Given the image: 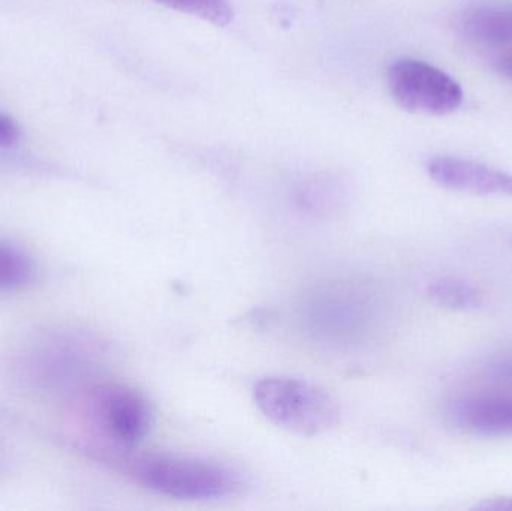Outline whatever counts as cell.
Listing matches in <instances>:
<instances>
[{
	"instance_id": "cell-1",
	"label": "cell",
	"mask_w": 512,
	"mask_h": 511,
	"mask_svg": "<svg viewBox=\"0 0 512 511\" xmlns=\"http://www.w3.org/2000/svg\"><path fill=\"white\" fill-rule=\"evenodd\" d=\"M116 461L138 485L177 500L209 501L233 497L245 489L242 474L207 459L168 453H131L119 447Z\"/></svg>"
},
{
	"instance_id": "cell-2",
	"label": "cell",
	"mask_w": 512,
	"mask_h": 511,
	"mask_svg": "<svg viewBox=\"0 0 512 511\" xmlns=\"http://www.w3.org/2000/svg\"><path fill=\"white\" fill-rule=\"evenodd\" d=\"M254 402L271 423L303 437L324 434L339 422L336 399L300 378H262L255 384Z\"/></svg>"
},
{
	"instance_id": "cell-3",
	"label": "cell",
	"mask_w": 512,
	"mask_h": 511,
	"mask_svg": "<svg viewBox=\"0 0 512 511\" xmlns=\"http://www.w3.org/2000/svg\"><path fill=\"white\" fill-rule=\"evenodd\" d=\"M388 89L400 107L427 116L453 113L463 102L460 84L423 60H396L388 69Z\"/></svg>"
},
{
	"instance_id": "cell-4",
	"label": "cell",
	"mask_w": 512,
	"mask_h": 511,
	"mask_svg": "<svg viewBox=\"0 0 512 511\" xmlns=\"http://www.w3.org/2000/svg\"><path fill=\"white\" fill-rule=\"evenodd\" d=\"M89 410L99 432L126 449L149 434L155 419L149 399L123 384L96 387L90 393Z\"/></svg>"
},
{
	"instance_id": "cell-5",
	"label": "cell",
	"mask_w": 512,
	"mask_h": 511,
	"mask_svg": "<svg viewBox=\"0 0 512 511\" xmlns=\"http://www.w3.org/2000/svg\"><path fill=\"white\" fill-rule=\"evenodd\" d=\"M427 173L438 185L451 191L475 195H512V174L471 159L436 156Z\"/></svg>"
},
{
	"instance_id": "cell-6",
	"label": "cell",
	"mask_w": 512,
	"mask_h": 511,
	"mask_svg": "<svg viewBox=\"0 0 512 511\" xmlns=\"http://www.w3.org/2000/svg\"><path fill=\"white\" fill-rule=\"evenodd\" d=\"M457 428L481 437H512V396L472 395L451 407Z\"/></svg>"
},
{
	"instance_id": "cell-7",
	"label": "cell",
	"mask_w": 512,
	"mask_h": 511,
	"mask_svg": "<svg viewBox=\"0 0 512 511\" xmlns=\"http://www.w3.org/2000/svg\"><path fill=\"white\" fill-rule=\"evenodd\" d=\"M462 29L471 41L486 47H512V5L483 3L463 14Z\"/></svg>"
},
{
	"instance_id": "cell-8",
	"label": "cell",
	"mask_w": 512,
	"mask_h": 511,
	"mask_svg": "<svg viewBox=\"0 0 512 511\" xmlns=\"http://www.w3.org/2000/svg\"><path fill=\"white\" fill-rule=\"evenodd\" d=\"M35 264L20 246L0 240V291L14 293L33 281Z\"/></svg>"
},
{
	"instance_id": "cell-9",
	"label": "cell",
	"mask_w": 512,
	"mask_h": 511,
	"mask_svg": "<svg viewBox=\"0 0 512 511\" xmlns=\"http://www.w3.org/2000/svg\"><path fill=\"white\" fill-rule=\"evenodd\" d=\"M430 299L456 311H472L483 305V294L475 285L457 278H441L427 287Z\"/></svg>"
},
{
	"instance_id": "cell-10",
	"label": "cell",
	"mask_w": 512,
	"mask_h": 511,
	"mask_svg": "<svg viewBox=\"0 0 512 511\" xmlns=\"http://www.w3.org/2000/svg\"><path fill=\"white\" fill-rule=\"evenodd\" d=\"M161 5L194 15L216 26H227L234 18L230 0H155Z\"/></svg>"
},
{
	"instance_id": "cell-11",
	"label": "cell",
	"mask_w": 512,
	"mask_h": 511,
	"mask_svg": "<svg viewBox=\"0 0 512 511\" xmlns=\"http://www.w3.org/2000/svg\"><path fill=\"white\" fill-rule=\"evenodd\" d=\"M20 140V129L11 117L0 113V146H14Z\"/></svg>"
},
{
	"instance_id": "cell-12",
	"label": "cell",
	"mask_w": 512,
	"mask_h": 511,
	"mask_svg": "<svg viewBox=\"0 0 512 511\" xmlns=\"http://www.w3.org/2000/svg\"><path fill=\"white\" fill-rule=\"evenodd\" d=\"M493 369H495L498 377L504 378V380L511 381L512 383V354H508V356L496 360Z\"/></svg>"
},
{
	"instance_id": "cell-13",
	"label": "cell",
	"mask_w": 512,
	"mask_h": 511,
	"mask_svg": "<svg viewBox=\"0 0 512 511\" xmlns=\"http://www.w3.org/2000/svg\"><path fill=\"white\" fill-rule=\"evenodd\" d=\"M496 68L504 77L510 78L512 81V56H505L498 60Z\"/></svg>"
}]
</instances>
